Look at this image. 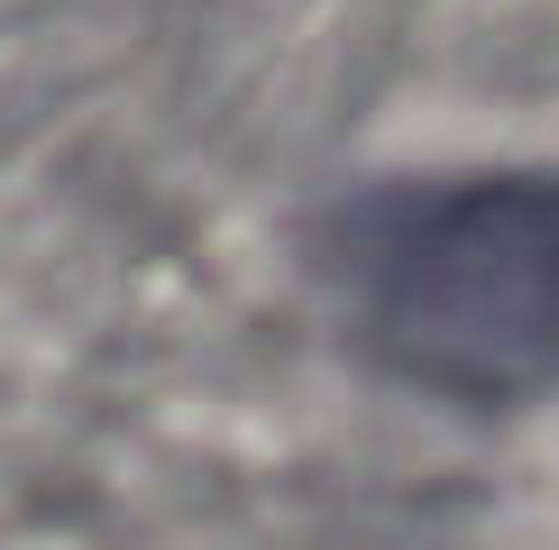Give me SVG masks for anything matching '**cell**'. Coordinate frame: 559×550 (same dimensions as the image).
Listing matches in <instances>:
<instances>
[{
    "instance_id": "obj_1",
    "label": "cell",
    "mask_w": 559,
    "mask_h": 550,
    "mask_svg": "<svg viewBox=\"0 0 559 550\" xmlns=\"http://www.w3.org/2000/svg\"><path fill=\"white\" fill-rule=\"evenodd\" d=\"M312 266L385 385L431 404L559 395V166L358 183L321 212Z\"/></svg>"
}]
</instances>
